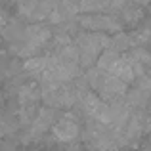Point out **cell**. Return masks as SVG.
I'll return each instance as SVG.
<instances>
[{
  "label": "cell",
  "instance_id": "cell-2",
  "mask_svg": "<svg viewBox=\"0 0 151 151\" xmlns=\"http://www.w3.org/2000/svg\"><path fill=\"white\" fill-rule=\"evenodd\" d=\"M126 92H128V82H124L122 78L115 77V75H107L98 94L105 101H119L126 98Z\"/></svg>",
  "mask_w": 151,
  "mask_h": 151
},
{
  "label": "cell",
  "instance_id": "cell-4",
  "mask_svg": "<svg viewBox=\"0 0 151 151\" xmlns=\"http://www.w3.org/2000/svg\"><path fill=\"white\" fill-rule=\"evenodd\" d=\"M55 109L54 107H42L38 109V115L35 119V122L31 124V130H29V136L31 138H40L44 132H48V128L55 124Z\"/></svg>",
  "mask_w": 151,
  "mask_h": 151
},
{
  "label": "cell",
  "instance_id": "cell-7",
  "mask_svg": "<svg viewBox=\"0 0 151 151\" xmlns=\"http://www.w3.org/2000/svg\"><path fill=\"white\" fill-rule=\"evenodd\" d=\"M17 100L21 105H37V101L42 100V88L33 84V82L23 84L17 92Z\"/></svg>",
  "mask_w": 151,
  "mask_h": 151
},
{
  "label": "cell",
  "instance_id": "cell-6",
  "mask_svg": "<svg viewBox=\"0 0 151 151\" xmlns=\"http://www.w3.org/2000/svg\"><path fill=\"white\" fill-rule=\"evenodd\" d=\"M119 17H121L122 25L134 27V25H138V23L142 21V17H144V10H142L140 4H136L134 0H130L124 8L119 10Z\"/></svg>",
  "mask_w": 151,
  "mask_h": 151
},
{
  "label": "cell",
  "instance_id": "cell-9",
  "mask_svg": "<svg viewBox=\"0 0 151 151\" xmlns=\"http://www.w3.org/2000/svg\"><path fill=\"white\" fill-rule=\"evenodd\" d=\"M128 48H132V37L124 35L122 31H121V33H115L113 37H111L109 50L119 52V54H126V52H128Z\"/></svg>",
  "mask_w": 151,
  "mask_h": 151
},
{
  "label": "cell",
  "instance_id": "cell-8",
  "mask_svg": "<svg viewBox=\"0 0 151 151\" xmlns=\"http://www.w3.org/2000/svg\"><path fill=\"white\" fill-rule=\"evenodd\" d=\"M46 65H48V55H33V58H27V61L23 63V71L31 77L42 78Z\"/></svg>",
  "mask_w": 151,
  "mask_h": 151
},
{
  "label": "cell",
  "instance_id": "cell-5",
  "mask_svg": "<svg viewBox=\"0 0 151 151\" xmlns=\"http://www.w3.org/2000/svg\"><path fill=\"white\" fill-rule=\"evenodd\" d=\"M2 37H4V40H8L12 46L19 44V42H25L27 27L19 21H8L6 25L2 27Z\"/></svg>",
  "mask_w": 151,
  "mask_h": 151
},
{
  "label": "cell",
  "instance_id": "cell-1",
  "mask_svg": "<svg viewBox=\"0 0 151 151\" xmlns=\"http://www.w3.org/2000/svg\"><path fill=\"white\" fill-rule=\"evenodd\" d=\"M78 25L88 33H121L122 31V21L115 15L109 14H82L78 15Z\"/></svg>",
  "mask_w": 151,
  "mask_h": 151
},
{
  "label": "cell",
  "instance_id": "cell-10",
  "mask_svg": "<svg viewBox=\"0 0 151 151\" xmlns=\"http://www.w3.org/2000/svg\"><path fill=\"white\" fill-rule=\"evenodd\" d=\"M121 55L122 54H119V52H113V50H105L103 54L100 55V59H98V63H96V67H100V69L103 71V73H107L109 75L111 71H113V67H115V63L121 59Z\"/></svg>",
  "mask_w": 151,
  "mask_h": 151
},
{
  "label": "cell",
  "instance_id": "cell-3",
  "mask_svg": "<svg viewBox=\"0 0 151 151\" xmlns=\"http://www.w3.org/2000/svg\"><path fill=\"white\" fill-rule=\"evenodd\" d=\"M52 132H54V136L58 138L59 142H73V140L78 138L81 128H78L77 119L71 113H67V115H63L61 119L55 121V124L52 126Z\"/></svg>",
  "mask_w": 151,
  "mask_h": 151
},
{
  "label": "cell",
  "instance_id": "cell-12",
  "mask_svg": "<svg viewBox=\"0 0 151 151\" xmlns=\"http://www.w3.org/2000/svg\"><path fill=\"white\" fill-rule=\"evenodd\" d=\"M134 2H136V4H140V6H147L151 0H134Z\"/></svg>",
  "mask_w": 151,
  "mask_h": 151
},
{
  "label": "cell",
  "instance_id": "cell-11",
  "mask_svg": "<svg viewBox=\"0 0 151 151\" xmlns=\"http://www.w3.org/2000/svg\"><path fill=\"white\" fill-rule=\"evenodd\" d=\"M130 37H132V48H136V46H142V48L151 46V23L142 25L140 29H138L136 33H132Z\"/></svg>",
  "mask_w": 151,
  "mask_h": 151
}]
</instances>
